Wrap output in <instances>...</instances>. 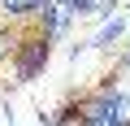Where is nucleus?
<instances>
[{"mask_svg": "<svg viewBox=\"0 0 130 126\" xmlns=\"http://www.w3.org/2000/svg\"><path fill=\"white\" fill-rule=\"evenodd\" d=\"M78 104H83L87 126H121V117H117V91L113 87H100L95 96H87Z\"/></svg>", "mask_w": 130, "mask_h": 126, "instance_id": "1", "label": "nucleus"}, {"mask_svg": "<svg viewBox=\"0 0 130 126\" xmlns=\"http://www.w3.org/2000/svg\"><path fill=\"white\" fill-rule=\"evenodd\" d=\"M48 44H52V39L39 31V35L22 39V44L13 48V52H18V74H22V78H35V74L48 65Z\"/></svg>", "mask_w": 130, "mask_h": 126, "instance_id": "2", "label": "nucleus"}, {"mask_svg": "<svg viewBox=\"0 0 130 126\" xmlns=\"http://www.w3.org/2000/svg\"><path fill=\"white\" fill-rule=\"evenodd\" d=\"M43 9V0H0V13H9V18H30Z\"/></svg>", "mask_w": 130, "mask_h": 126, "instance_id": "3", "label": "nucleus"}, {"mask_svg": "<svg viewBox=\"0 0 130 126\" xmlns=\"http://www.w3.org/2000/svg\"><path fill=\"white\" fill-rule=\"evenodd\" d=\"M52 126H87V117H83V104H65L61 113H52Z\"/></svg>", "mask_w": 130, "mask_h": 126, "instance_id": "4", "label": "nucleus"}, {"mask_svg": "<svg viewBox=\"0 0 130 126\" xmlns=\"http://www.w3.org/2000/svg\"><path fill=\"white\" fill-rule=\"evenodd\" d=\"M74 9L78 13H91V18H104V13L117 9V0H74Z\"/></svg>", "mask_w": 130, "mask_h": 126, "instance_id": "5", "label": "nucleus"}, {"mask_svg": "<svg viewBox=\"0 0 130 126\" xmlns=\"http://www.w3.org/2000/svg\"><path fill=\"white\" fill-rule=\"evenodd\" d=\"M117 35H121V18H113V22H104V26H100V35L91 39V48H108V44H113Z\"/></svg>", "mask_w": 130, "mask_h": 126, "instance_id": "6", "label": "nucleus"}, {"mask_svg": "<svg viewBox=\"0 0 130 126\" xmlns=\"http://www.w3.org/2000/svg\"><path fill=\"white\" fill-rule=\"evenodd\" d=\"M9 48H18V44L9 39V31H0V61H5V57H9Z\"/></svg>", "mask_w": 130, "mask_h": 126, "instance_id": "7", "label": "nucleus"}]
</instances>
